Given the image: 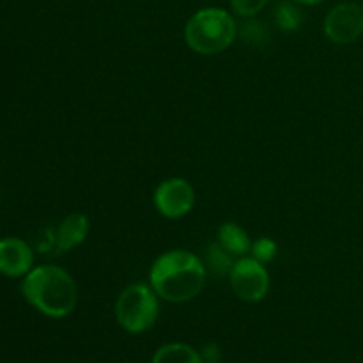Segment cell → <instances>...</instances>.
Returning a JSON list of instances; mask_svg holds the SVG:
<instances>
[{
	"mask_svg": "<svg viewBox=\"0 0 363 363\" xmlns=\"http://www.w3.org/2000/svg\"><path fill=\"white\" fill-rule=\"evenodd\" d=\"M206 273L208 269L197 255L188 250H172L156 259L149 280L160 298L183 303L201 293L206 284Z\"/></svg>",
	"mask_w": 363,
	"mask_h": 363,
	"instance_id": "cell-1",
	"label": "cell"
},
{
	"mask_svg": "<svg viewBox=\"0 0 363 363\" xmlns=\"http://www.w3.org/2000/svg\"><path fill=\"white\" fill-rule=\"evenodd\" d=\"M25 300L48 318H66L74 311L78 289L69 273L57 266H39L21 284Z\"/></svg>",
	"mask_w": 363,
	"mask_h": 363,
	"instance_id": "cell-2",
	"label": "cell"
},
{
	"mask_svg": "<svg viewBox=\"0 0 363 363\" xmlns=\"http://www.w3.org/2000/svg\"><path fill=\"white\" fill-rule=\"evenodd\" d=\"M238 27L234 18L220 7H206L188 20L186 45L201 55H216L233 45Z\"/></svg>",
	"mask_w": 363,
	"mask_h": 363,
	"instance_id": "cell-3",
	"label": "cell"
},
{
	"mask_svg": "<svg viewBox=\"0 0 363 363\" xmlns=\"http://www.w3.org/2000/svg\"><path fill=\"white\" fill-rule=\"evenodd\" d=\"M160 305L152 287L133 284L119 294L116 303V318L130 333H142L158 319Z\"/></svg>",
	"mask_w": 363,
	"mask_h": 363,
	"instance_id": "cell-4",
	"label": "cell"
},
{
	"mask_svg": "<svg viewBox=\"0 0 363 363\" xmlns=\"http://www.w3.org/2000/svg\"><path fill=\"white\" fill-rule=\"evenodd\" d=\"M230 286L240 300L255 303L261 301L269 291L268 269L254 257H243L234 262L230 272Z\"/></svg>",
	"mask_w": 363,
	"mask_h": 363,
	"instance_id": "cell-5",
	"label": "cell"
},
{
	"mask_svg": "<svg viewBox=\"0 0 363 363\" xmlns=\"http://www.w3.org/2000/svg\"><path fill=\"white\" fill-rule=\"evenodd\" d=\"M195 191L186 179L170 177L155 190V206L167 218H181L194 209Z\"/></svg>",
	"mask_w": 363,
	"mask_h": 363,
	"instance_id": "cell-6",
	"label": "cell"
},
{
	"mask_svg": "<svg viewBox=\"0 0 363 363\" xmlns=\"http://www.w3.org/2000/svg\"><path fill=\"white\" fill-rule=\"evenodd\" d=\"M325 34L337 45H350L363 34V7L346 2L335 6L325 20Z\"/></svg>",
	"mask_w": 363,
	"mask_h": 363,
	"instance_id": "cell-7",
	"label": "cell"
},
{
	"mask_svg": "<svg viewBox=\"0 0 363 363\" xmlns=\"http://www.w3.org/2000/svg\"><path fill=\"white\" fill-rule=\"evenodd\" d=\"M34 254L32 248L18 238L0 240V273L11 279L27 275L32 269Z\"/></svg>",
	"mask_w": 363,
	"mask_h": 363,
	"instance_id": "cell-8",
	"label": "cell"
},
{
	"mask_svg": "<svg viewBox=\"0 0 363 363\" xmlns=\"http://www.w3.org/2000/svg\"><path fill=\"white\" fill-rule=\"evenodd\" d=\"M89 234V218L82 213H73L60 222L55 234V247L59 252H67L84 243Z\"/></svg>",
	"mask_w": 363,
	"mask_h": 363,
	"instance_id": "cell-9",
	"label": "cell"
},
{
	"mask_svg": "<svg viewBox=\"0 0 363 363\" xmlns=\"http://www.w3.org/2000/svg\"><path fill=\"white\" fill-rule=\"evenodd\" d=\"M218 243L233 255H247L252 252V241L247 230L234 222L223 223L218 229Z\"/></svg>",
	"mask_w": 363,
	"mask_h": 363,
	"instance_id": "cell-10",
	"label": "cell"
},
{
	"mask_svg": "<svg viewBox=\"0 0 363 363\" xmlns=\"http://www.w3.org/2000/svg\"><path fill=\"white\" fill-rule=\"evenodd\" d=\"M152 363H204V360L188 344L174 342L160 347L152 357Z\"/></svg>",
	"mask_w": 363,
	"mask_h": 363,
	"instance_id": "cell-11",
	"label": "cell"
},
{
	"mask_svg": "<svg viewBox=\"0 0 363 363\" xmlns=\"http://www.w3.org/2000/svg\"><path fill=\"white\" fill-rule=\"evenodd\" d=\"M202 262H204L206 269H209V272L215 273V275L218 277L230 275L234 266L233 254H229V252H227L220 243L211 245V247L208 248V252H206V259Z\"/></svg>",
	"mask_w": 363,
	"mask_h": 363,
	"instance_id": "cell-12",
	"label": "cell"
},
{
	"mask_svg": "<svg viewBox=\"0 0 363 363\" xmlns=\"http://www.w3.org/2000/svg\"><path fill=\"white\" fill-rule=\"evenodd\" d=\"M275 21L282 30H296L301 25V11L293 2H280L275 9Z\"/></svg>",
	"mask_w": 363,
	"mask_h": 363,
	"instance_id": "cell-13",
	"label": "cell"
},
{
	"mask_svg": "<svg viewBox=\"0 0 363 363\" xmlns=\"http://www.w3.org/2000/svg\"><path fill=\"white\" fill-rule=\"evenodd\" d=\"M252 254H254V259H257L262 264L272 262L277 255V243L269 238H261L252 245Z\"/></svg>",
	"mask_w": 363,
	"mask_h": 363,
	"instance_id": "cell-14",
	"label": "cell"
},
{
	"mask_svg": "<svg viewBox=\"0 0 363 363\" xmlns=\"http://www.w3.org/2000/svg\"><path fill=\"white\" fill-rule=\"evenodd\" d=\"M268 0H230V7L241 18H252L264 9Z\"/></svg>",
	"mask_w": 363,
	"mask_h": 363,
	"instance_id": "cell-15",
	"label": "cell"
},
{
	"mask_svg": "<svg viewBox=\"0 0 363 363\" xmlns=\"http://www.w3.org/2000/svg\"><path fill=\"white\" fill-rule=\"evenodd\" d=\"M243 38L250 43H259L266 38V30L261 21H247L243 25Z\"/></svg>",
	"mask_w": 363,
	"mask_h": 363,
	"instance_id": "cell-16",
	"label": "cell"
},
{
	"mask_svg": "<svg viewBox=\"0 0 363 363\" xmlns=\"http://www.w3.org/2000/svg\"><path fill=\"white\" fill-rule=\"evenodd\" d=\"M201 357L202 360H204V363H216L220 358L218 347H216L215 344H208V346L204 347V351H202Z\"/></svg>",
	"mask_w": 363,
	"mask_h": 363,
	"instance_id": "cell-17",
	"label": "cell"
},
{
	"mask_svg": "<svg viewBox=\"0 0 363 363\" xmlns=\"http://www.w3.org/2000/svg\"><path fill=\"white\" fill-rule=\"evenodd\" d=\"M293 2H296V4H305V6H314V4L323 2V0H293Z\"/></svg>",
	"mask_w": 363,
	"mask_h": 363,
	"instance_id": "cell-18",
	"label": "cell"
}]
</instances>
